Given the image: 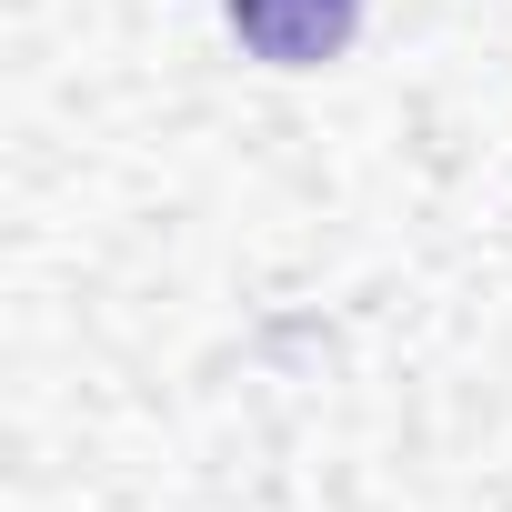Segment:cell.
<instances>
[{"instance_id": "1", "label": "cell", "mask_w": 512, "mask_h": 512, "mask_svg": "<svg viewBox=\"0 0 512 512\" xmlns=\"http://www.w3.org/2000/svg\"><path fill=\"white\" fill-rule=\"evenodd\" d=\"M221 11H231L241 51L272 61V71H322L362 31V0H221Z\"/></svg>"}]
</instances>
